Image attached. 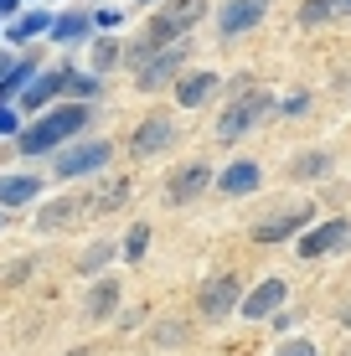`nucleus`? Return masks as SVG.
Returning <instances> with one entry per match:
<instances>
[{
	"label": "nucleus",
	"instance_id": "nucleus-21",
	"mask_svg": "<svg viewBox=\"0 0 351 356\" xmlns=\"http://www.w3.org/2000/svg\"><path fill=\"white\" fill-rule=\"evenodd\" d=\"M42 31H52V16H36V10H31V16L16 21V31H10V36H16V42H31V36H42Z\"/></svg>",
	"mask_w": 351,
	"mask_h": 356
},
{
	"label": "nucleus",
	"instance_id": "nucleus-5",
	"mask_svg": "<svg viewBox=\"0 0 351 356\" xmlns=\"http://www.w3.org/2000/svg\"><path fill=\"white\" fill-rule=\"evenodd\" d=\"M269 108H274V98H269V93H248V98H238V104L227 108L222 119H217V140H238V134H248L263 114H269Z\"/></svg>",
	"mask_w": 351,
	"mask_h": 356
},
{
	"label": "nucleus",
	"instance_id": "nucleus-15",
	"mask_svg": "<svg viewBox=\"0 0 351 356\" xmlns=\"http://www.w3.org/2000/svg\"><path fill=\"white\" fill-rule=\"evenodd\" d=\"M310 222V212L300 207V212H289V217H274V222H259L253 227V243H279V238H295L300 227Z\"/></svg>",
	"mask_w": 351,
	"mask_h": 356
},
{
	"label": "nucleus",
	"instance_id": "nucleus-24",
	"mask_svg": "<svg viewBox=\"0 0 351 356\" xmlns=\"http://www.w3.org/2000/svg\"><path fill=\"white\" fill-rule=\"evenodd\" d=\"M114 63H119V47H114V42H99V47H93V67H99V72L114 67Z\"/></svg>",
	"mask_w": 351,
	"mask_h": 356
},
{
	"label": "nucleus",
	"instance_id": "nucleus-27",
	"mask_svg": "<svg viewBox=\"0 0 351 356\" xmlns=\"http://www.w3.org/2000/svg\"><path fill=\"white\" fill-rule=\"evenodd\" d=\"M67 88H72V93H93L99 83H93V78H83V72H67Z\"/></svg>",
	"mask_w": 351,
	"mask_h": 356
},
{
	"label": "nucleus",
	"instance_id": "nucleus-8",
	"mask_svg": "<svg viewBox=\"0 0 351 356\" xmlns=\"http://www.w3.org/2000/svg\"><path fill=\"white\" fill-rule=\"evenodd\" d=\"M181 57H186V47H165V52H155L150 63H145L135 78H140V88L150 93V88H161V83H171L176 72H181Z\"/></svg>",
	"mask_w": 351,
	"mask_h": 356
},
{
	"label": "nucleus",
	"instance_id": "nucleus-2",
	"mask_svg": "<svg viewBox=\"0 0 351 356\" xmlns=\"http://www.w3.org/2000/svg\"><path fill=\"white\" fill-rule=\"evenodd\" d=\"M108 155H114V145L104 140H83V145H67V150H57V176L63 181H78V176H93V170L108 165Z\"/></svg>",
	"mask_w": 351,
	"mask_h": 356
},
{
	"label": "nucleus",
	"instance_id": "nucleus-10",
	"mask_svg": "<svg viewBox=\"0 0 351 356\" xmlns=\"http://www.w3.org/2000/svg\"><path fill=\"white\" fill-rule=\"evenodd\" d=\"M259 16H263V0H227L222 16H217V26H222L227 36H238V31L259 26Z\"/></svg>",
	"mask_w": 351,
	"mask_h": 356
},
{
	"label": "nucleus",
	"instance_id": "nucleus-17",
	"mask_svg": "<svg viewBox=\"0 0 351 356\" xmlns=\"http://www.w3.org/2000/svg\"><path fill=\"white\" fill-rule=\"evenodd\" d=\"M114 305H119V284L114 279H99L88 294V321H104V315H114Z\"/></svg>",
	"mask_w": 351,
	"mask_h": 356
},
{
	"label": "nucleus",
	"instance_id": "nucleus-12",
	"mask_svg": "<svg viewBox=\"0 0 351 356\" xmlns=\"http://www.w3.org/2000/svg\"><path fill=\"white\" fill-rule=\"evenodd\" d=\"M212 181V170L202 165V161H191V165H181L176 176H171V186H165V196H171V202H191V196H197L202 186H207Z\"/></svg>",
	"mask_w": 351,
	"mask_h": 356
},
{
	"label": "nucleus",
	"instance_id": "nucleus-28",
	"mask_svg": "<svg viewBox=\"0 0 351 356\" xmlns=\"http://www.w3.org/2000/svg\"><path fill=\"white\" fill-rule=\"evenodd\" d=\"M0 134H16V108L0 104Z\"/></svg>",
	"mask_w": 351,
	"mask_h": 356
},
{
	"label": "nucleus",
	"instance_id": "nucleus-30",
	"mask_svg": "<svg viewBox=\"0 0 351 356\" xmlns=\"http://www.w3.org/2000/svg\"><path fill=\"white\" fill-rule=\"evenodd\" d=\"M331 16H351V0H331Z\"/></svg>",
	"mask_w": 351,
	"mask_h": 356
},
{
	"label": "nucleus",
	"instance_id": "nucleus-19",
	"mask_svg": "<svg viewBox=\"0 0 351 356\" xmlns=\"http://www.w3.org/2000/svg\"><path fill=\"white\" fill-rule=\"evenodd\" d=\"M88 26H93L88 16H63V21H52V36H57V42H83Z\"/></svg>",
	"mask_w": 351,
	"mask_h": 356
},
{
	"label": "nucleus",
	"instance_id": "nucleus-6",
	"mask_svg": "<svg viewBox=\"0 0 351 356\" xmlns=\"http://www.w3.org/2000/svg\"><path fill=\"white\" fill-rule=\"evenodd\" d=\"M341 243H351V222H346V217H336V222L310 227L305 238H300V253H305V259H320V253L341 248Z\"/></svg>",
	"mask_w": 351,
	"mask_h": 356
},
{
	"label": "nucleus",
	"instance_id": "nucleus-16",
	"mask_svg": "<svg viewBox=\"0 0 351 356\" xmlns=\"http://www.w3.org/2000/svg\"><path fill=\"white\" fill-rule=\"evenodd\" d=\"M212 93H217V78H212V72H191V78H181L176 104H181V108H202Z\"/></svg>",
	"mask_w": 351,
	"mask_h": 356
},
{
	"label": "nucleus",
	"instance_id": "nucleus-13",
	"mask_svg": "<svg viewBox=\"0 0 351 356\" xmlns=\"http://www.w3.org/2000/svg\"><path fill=\"white\" fill-rule=\"evenodd\" d=\"M259 181H263V170L253 165V161H233L222 170V181H217V186H222L227 196H248V191H259Z\"/></svg>",
	"mask_w": 351,
	"mask_h": 356
},
{
	"label": "nucleus",
	"instance_id": "nucleus-11",
	"mask_svg": "<svg viewBox=\"0 0 351 356\" xmlns=\"http://www.w3.org/2000/svg\"><path fill=\"white\" fill-rule=\"evenodd\" d=\"M36 196H42V176H26V170L0 176V207H26Z\"/></svg>",
	"mask_w": 351,
	"mask_h": 356
},
{
	"label": "nucleus",
	"instance_id": "nucleus-25",
	"mask_svg": "<svg viewBox=\"0 0 351 356\" xmlns=\"http://www.w3.org/2000/svg\"><path fill=\"white\" fill-rule=\"evenodd\" d=\"M274 356H320V351H316V341H284Z\"/></svg>",
	"mask_w": 351,
	"mask_h": 356
},
{
	"label": "nucleus",
	"instance_id": "nucleus-3",
	"mask_svg": "<svg viewBox=\"0 0 351 356\" xmlns=\"http://www.w3.org/2000/svg\"><path fill=\"white\" fill-rule=\"evenodd\" d=\"M202 10H207V0H171V6L150 21V47H165V42H176L181 31H191L202 21Z\"/></svg>",
	"mask_w": 351,
	"mask_h": 356
},
{
	"label": "nucleus",
	"instance_id": "nucleus-18",
	"mask_svg": "<svg viewBox=\"0 0 351 356\" xmlns=\"http://www.w3.org/2000/svg\"><path fill=\"white\" fill-rule=\"evenodd\" d=\"M67 217H78V202H72V196H63V202H47L42 212H36V227L57 232V227H67Z\"/></svg>",
	"mask_w": 351,
	"mask_h": 356
},
{
	"label": "nucleus",
	"instance_id": "nucleus-23",
	"mask_svg": "<svg viewBox=\"0 0 351 356\" xmlns=\"http://www.w3.org/2000/svg\"><path fill=\"white\" fill-rule=\"evenodd\" d=\"M300 21H305V26H320V21H331V0H305V6H300Z\"/></svg>",
	"mask_w": 351,
	"mask_h": 356
},
{
	"label": "nucleus",
	"instance_id": "nucleus-4",
	"mask_svg": "<svg viewBox=\"0 0 351 356\" xmlns=\"http://www.w3.org/2000/svg\"><path fill=\"white\" fill-rule=\"evenodd\" d=\"M238 305H243V279H238V274H217L197 294V310L207 315V321H222V315L238 310Z\"/></svg>",
	"mask_w": 351,
	"mask_h": 356
},
{
	"label": "nucleus",
	"instance_id": "nucleus-20",
	"mask_svg": "<svg viewBox=\"0 0 351 356\" xmlns=\"http://www.w3.org/2000/svg\"><path fill=\"white\" fill-rule=\"evenodd\" d=\"M145 248H150V227L135 222V227H129V238H124V259H129V264H140V259H145Z\"/></svg>",
	"mask_w": 351,
	"mask_h": 356
},
{
	"label": "nucleus",
	"instance_id": "nucleus-22",
	"mask_svg": "<svg viewBox=\"0 0 351 356\" xmlns=\"http://www.w3.org/2000/svg\"><path fill=\"white\" fill-rule=\"evenodd\" d=\"M108 259H114V243H93V248L83 253V264H78V268H83V274H99Z\"/></svg>",
	"mask_w": 351,
	"mask_h": 356
},
{
	"label": "nucleus",
	"instance_id": "nucleus-31",
	"mask_svg": "<svg viewBox=\"0 0 351 356\" xmlns=\"http://www.w3.org/2000/svg\"><path fill=\"white\" fill-rule=\"evenodd\" d=\"M6 10H16V0H0V16H6Z\"/></svg>",
	"mask_w": 351,
	"mask_h": 356
},
{
	"label": "nucleus",
	"instance_id": "nucleus-26",
	"mask_svg": "<svg viewBox=\"0 0 351 356\" xmlns=\"http://www.w3.org/2000/svg\"><path fill=\"white\" fill-rule=\"evenodd\" d=\"M325 165H331L325 155H305V161H300L295 170H300V176H316V170H325Z\"/></svg>",
	"mask_w": 351,
	"mask_h": 356
},
{
	"label": "nucleus",
	"instance_id": "nucleus-7",
	"mask_svg": "<svg viewBox=\"0 0 351 356\" xmlns=\"http://www.w3.org/2000/svg\"><path fill=\"white\" fill-rule=\"evenodd\" d=\"M284 294H289V289H284V279H263V284L253 289V294H243V305H238V310H243L248 321H269V315L284 305Z\"/></svg>",
	"mask_w": 351,
	"mask_h": 356
},
{
	"label": "nucleus",
	"instance_id": "nucleus-9",
	"mask_svg": "<svg viewBox=\"0 0 351 356\" xmlns=\"http://www.w3.org/2000/svg\"><path fill=\"white\" fill-rule=\"evenodd\" d=\"M171 140H176V124H171V119H161V114H155V119H145V124L135 129L129 150H135V155H155V150H165Z\"/></svg>",
	"mask_w": 351,
	"mask_h": 356
},
{
	"label": "nucleus",
	"instance_id": "nucleus-32",
	"mask_svg": "<svg viewBox=\"0 0 351 356\" xmlns=\"http://www.w3.org/2000/svg\"><path fill=\"white\" fill-rule=\"evenodd\" d=\"M341 325H351V305H346V310H341Z\"/></svg>",
	"mask_w": 351,
	"mask_h": 356
},
{
	"label": "nucleus",
	"instance_id": "nucleus-29",
	"mask_svg": "<svg viewBox=\"0 0 351 356\" xmlns=\"http://www.w3.org/2000/svg\"><path fill=\"white\" fill-rule=\"evenodd\" d=\"M93 26H119V10H93Z\"/></svg>",
	"mask_w": 351,
	"mask_h": 356
},
{
	"label": "nucleus",
	"instance_id": "nucleus-14",
	"mask_svg": "<svg viewBox=\"0 0 351 356\" xmlns=\"http://www.w3.org/2000/svg\"><path fill=\"white\" fill-rule=\"evenodd\" d=\"M63 88H67V72H42V78H31V83H26L21 104H26V108H47Z\"/></svg>",
	"mask_w": 351,
	"mask_h": 356
},
{
	"label": "nucleus",
	"instance_id": "nucleus-1",
	"mask_svg": "<svg viewBox=\"0 0 351 356\" xmlns=\"http://www.w3.org/2000/svg\"><path fill=\"white\" fill-rule=\"evenodd\" d=\"M83 124H88V104H67V108H52V114H42L16 145H21V155H47V150H57L63 140H72Z\"/></svg>",
	"mask_w": 351,
	"mask_h": 356
}]
</instances>
